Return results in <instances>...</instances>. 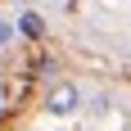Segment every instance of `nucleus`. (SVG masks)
<instances>
[{"instance_id":"3","label":"nucleus","mask_w":131,"mask_h":131,"mask_svg":"<svg viewBox=\"0 0 131 131\" xmlns=\"http://www.w3.org/2000/svg\"><path fill=\"white\" fill-rule=\"evenodd\" d=\"M14 41H18V32H14V18H0V50H9Z\"/></svg>"},{"instance_id":"4","label":"nucleus","mask_w":131,"mask_h":131,"mask_svg":"<svg viewBox=\"0 0 131 131\" xmlns=\"http://www.w3.org/2000/svg\"><path fill=\"white\" fill-rule=\"evenodd\" d=\"M122 54H127V59H131V41H127V50H122Z\"/></svg>"},{"instance_id":"1","label":"nucleus","mask_w":131,"mask_h":131,"mask_svg":"<svg viewBox=\"0 0 131 131\" xmlns=\"http://www.w3.org/2000/svg\"><path fill=\"white\" fill-rule=\"evenodd\" d=\"M45 108H50L54 118H68V113L81 108V91L72 86V81H59V86L50 91V100H45Z\"/></svg>"},{"instance_id":"2","label":"nucleus","mask_w":131,"mask_h":131,"mask_svg":"<svg viewBox=\"0 0 131 131\" xmlns=\"http://www.w3.org/2000/svg\"><path fill=\"white\" fill-rule=\"evenodd\" d=\"M14 32H23V36L41 41V36H45V23H41V14H23V18L14 23Z\"/></svg>"}]
</instances>
